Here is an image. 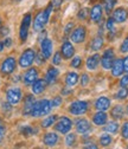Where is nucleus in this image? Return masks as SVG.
<instances>
[{"instance_id":"obj_1","label":"nucleus","mask_w":128,"mask_h":149,"mask_svg":"<svg viewBox=\"0 0 128 149\" xmlns=\"http://www.w3.org/2000/svg\"><path fill=\"white\" fill-rule=\"evenodd\" d=\"M52 7H53L52 4H50L45 10H43L42 12H39L37 15H36L34 20H33V30L34 31H37V32L42 31L43 27L48 24L49 18H50V13L52 11Z\"/></svg>"},{"instance_id":"obj_2","label":"nucleus","mask_w":128,"mask_h":149,"mask_svg":"<svg viewBox=\"0 0 128 149\" xmlns=\"http://www.w3.org/2000/svg\"><path fill=\"white\" fill-rule=\"evenodd\" d=\"M51 108H52L51 102L48 101V100H42V101H38V102H34L32 111H31V115L33 117H39V116L46 115V114L50 113Z\"/></svg>"},{"instance_id":"obj_3","label":"nucleus","mask_w":128,"mask_h":149,"mask_svg":"<svg viewBox=\"0 0 128 149\" xmlns=\"http://www.w3.org/2000/svg\"><path fill=\"white\" fill-rule=\"evenodd\" d=\"M34 59H36V52H34V50L27 49L20 56V58H19V65H20V68H24V69L25 68H29V66L32 65V63L34 62Z\"/></svg>"},{"instance_id":"obj_4","label":"nucleus","mask_w":128,"mask_h":149,"mask_svg":"<svg viewBox=\"0 0 128 149\" xmlns=\"http://www.w3.org/2000/svg\"><path fill=\"white\" fill-rule=\"evenodd\" d=\"M87 110H88V103L84 101H77V102L71 103V105L69 108L70 114L75 115V116H80V115L85 114Z\"/></svg>"},{"instance_id":"obj_5","label":"nucleus","mask_w":128,"mask_h":149,"mask_svg":"<svg viewBox=\"0 0 128 149\" xmlns=\"http://www.w3.org/2000/svg\"><path fill=\"white\" fill-rule=\"evenodd\" d=\"M22 96H23V92L19 88H11L7 90L6 92V98H7V102L12 105L14 104H18L22 100Z\"/></svg>"},{"instance_id":"obj_6","label":"nucleus","mask_w":128,"mask_h":149,"mask_svg":"<svg viewBox=\"0 0 128 149\" xmlns=\"http://www.w3.org/2000/svg\"><path fill=\"white\" fill-rule=\"evenodd\" d=\"M31 20H32V17H31L30 13H27V14L24 15L23 22H22V25H20V30H19V37H20V40H22V42H25L26 38H27Z\"/></svg>"},{"instance_id":"obj_7","label":"nucleus","mask_w":128,"mask_h":149,"mask_svg":"<svg viewBox=\"0 0 128 149\" xmlns=\"http://www.w3.org/2000/svg\"><path fill=\"white\" fill-rule=\"evenodd\" d=\"M114 63V51L112 49H108L103 52L102 56V59H101V64L103 66V69L108 70V69H112Z\"/></svg>"},{"instance_id":"obj_8","label":"nucleus","mask_w":128,"mask_h":149,"mask_svg":"<svg viewBox=\"0 0 128 149\" xmlns=\"http://www.w3.org/2000/svg\"><path fill=\"white\" fill-rule=\"evenodd\" d=\"M85 36H87L85 29H84L83 26H78L77 29H75L74 31L71 32L70 39H71V42H74V43H76V44H80V43L84 42Z\"/></svg>"},{"instance_id":"obj_9","label":"nucleus","mask_w":128,"mask_h":149,"mask_svg":"<svg viewBox=\"0 0 128 149\" xmlns=\"http://www.w3.org/2000/svg\"><path fill=\"white\" fill-rule=\"evenodd\" d=\"M71 127H72V122H71L70 118H68V117H61L55 128H56V130H57L58 133H61V134H66V133L70 132Z\"/></svg>"},{"instance_id":"obj_10","label":"nucleus","mask_w":128,"mask_h":149,"mask_svg":"<svg viewBox=\"0 0 128 149\" xmlns=\"http://www.w3.org/2000/svg\"><path fill=\"white\" fill-rule=\"evenodd\" d=\"M15 64L17 63H15L14 57H7L1 64V72L5 73V74L12 73L14 71V69H15Z\"/></svg>"},{"instance_id":"obj_11","label":"nucleus","mask_w":128,"mask_h":149,"mask_svg":"<svg viewBox=\"0 0 128 149\" xmlns=\"http://www.w3.org/2000/svg\"><path fill=\"white\" fill-rule=\"evenodd\" d=\"M128 18V11L125 7H119L115 8L114 13H113V19L115 20V23H125Z\"/></svg>"},{"instance_id":"obj_12","label":"nucleus","mask_w":128,"mask_h":149,"mask_svg":"<svg viewBox=\"0 0 128 149\" xmlns=\"http://www.w3.org/2000/svg\"><path fill=\"white\" fill-rule=\"evenodd\" d=\"M37 77H38V71L34 68H31L24 73L23 81L25 84H33L36 81H37Z\"/></svg>"},{"instance_id":"obj_13","label":"nucleus","mask_w":128,"mask_h":149,"mask_svg":"<svg viewBox=\"0 0 128 149\" xmlns=\"http://www.w3.org/2000/svg\"><path fill=\"white\" fill-rule=\"evenodd\" d=\"M41 51H42V56L48 59L51 57V53H52V42L50 39H44L42 40V44H41Z\"/></svg>"},{"instance_id":"obj_14","label":"nucleus","mask_w":128,"mask_h":149,"mask_svg":"<svg viewBox=\"0 0 128 149\" xmlns=\"http://www.w3.org/2000/svg\"><path fill=\"white\" fill-rule=\"evenodd\" d=\"M61 52H62V56L65 59H70L75 53V49H74V46H72V44L70 42H64L62 47H61Z\"/></svg>"},{"instance_id":"obj_15","label":"nucleus","mask_w":128,"mask_h":149,"mask_svg":"<svg viewBox=\"0 0 128 149\" xmlns=\"http://www.w3.org/2000/svg\"><path fill=\"white\" fill-rule=\"evenodd\" d=\"M76 130H77V133L84 135V134H88L91 130V125H90L89 121H87L84 118H81L76 122Z\"/></svg>"},{"instance_id":"obj_16","label":"nucleus","mask_w":128,"mask_h":149,"mask_svg":"<svg viewBox=\"0 0 128 149\" xmlns=\"http://www.w3.org/2000/svg\"><path fill=\"white\" fill-rule=\"evenodd\" d=\"M102 14H103V12H102V6L101 5L93 6V8H91V11H90V18L94 23H99L102 19Z\"/></svg>"},{"instance_id":"obj_17","label":"nucleus","mask_w":128,"mask_h":149,"mask_svg":"<svg viewBox=\"0 0 128 149\" xmlns=\"http://www.w3.org/2000/svg\"><path fill=\"white\" fill-rule=\"evenodd\" d=\"M125 71L123 69V61L122 59H116L114 61L113 63V66H112V74L114 77H119L122 74V72Z\"/></svg>"},{"instance_id":"obj_18","label":"nucleus","mask_w":128,"mask_h":149,"mask_svg":"<svg viewBox=\"0 0 128 149\" xmlns=\"http://www.w3.org/2000/svg\"><path fill=\"white\" fill-rule=\"evenodd\" d=\"M109 107H111V101L107 97H100L95 102V108L100 111H106L107 109H109Z\"/></svg>"},{"instance_id":"obj_19","label":"nucleus","mask_w":128,"mask_h":149,"mask_svg":"<svg viewBox=\"0 0 128 149\" xmlns=\"http://www.w3.org/2000/svg\"><path fill=\"white\" fill-rule=\"evenodd\" d=\"M46 86V81L45 79H37L33 84H32V92L36 95L38 94H42V92L44 91Z\"/></svg>"},{"instance_id":"obj_20","label":"nucleus","mask_w":128,"mask_h":149,"mask_svg":"<svg viewBox=\"0 0 128 149\" xmlns=\"http://www.w3.org/2000/svg\"><path fill=\"white\" fill-rule=\"evenodd\" d=\"M34 102H36V100H34V97L32 95L26 96L25 103H24V115H31V111H32Z\"/></svg>"},{"instance_id":"obj_21","label":"nucleus","mask_w":128,"mask_h":149,"mask_svg":"<svg viewBox=\"0 0 128 149\" xmlns=\"http://www.w3.org/2000/svg\"><path fill=\"white\" fill-rule=\"evenodd\" d=\"M58 142V136L56 133H48L45 136H44V143L48 146V147H53L56 146Z\"/></svg>"},{"instance_id":"obj_22","label":"nucleus","mask_w":128,"mask_h":149,"mask_svg":"<svg viewBox=\"0 0 128 149\" xmlns=\"http://www.w3.org/2000/svg\"><path fill=\"white\" fill-rule=\"evenodd\" d=\"M107 118H108V116H107V114L104 113V111H99V113H96V114L94 115L93 122H94L96 125H103V124H106Z\"/></svg>"},{"instance_id":"obj_23","label":"nucleus","mask_w":128,"mask_h":149,"mask_svg":"<svg viewBox=\"0 0 128 149\" xmlns=\"http://www.w3.org/2000/svg\"><path fill=\"white\" fill-rule=\"evenodd\" d=\"M100 63V56L96 53V54H93V56H90V57L87 59V68L89 70H95L97 68Z\"/></svg>"},{"instance_id":"obj_24","label":"nucleus","mask_w":128,"mask_h":149,"mask_svg":"<svg viewBox=\"0 0 128 149\" xmlns=\"http://www.w3.org/2000/svg\"><path fill=\"white\" fill-rule=\"evenodd\" d=\"M57 76H58V70L56 68H50L46 72V76H45L46 83H53L57 79Z\"/></svg>"},{"instance_id":"obj_25","label":"nucleus","mask_w":128,"mask_h":149,"mask_svg":"<svg viewBox=\"0 0 128 149\" xmlns=\"http://www.w3.org/2000/svg\"><path fill=\"white\" fill-rule=\"evenodd\" d=\"M78 82V74L76 72H69L65 78V83L68 86H74Z\"/></svg>"},{"instance_id":"obj_26","label":"nucleus","mask_w":128,"mask_h":149,"mask_svg":"<svg viewBox=\"0 0 128 149\" xmlns=\"http://www.w3.org/2000/svg\"><path fill=\"white\" fill-rule=\"evenodd\" d=\"M102 46H103V39L100 36L96 37V38H94L93 42H91V50H94V51H99Z\"/></svg>"},{"instance_id":"obj_27","label":"nucleus","mask_w":128,"mask_h":149,"mask_svg":"<svg viewBox=\"0 0 128 149\" xmlns=\"http://www.w3.org/2000/svg\"><path fill=\"white\" fill-rule=\"evenodd\" d=\"M112 116L114 118H116V120L122 118V116H123V108L121 105H116L115 108H113L112 109Z\"/></svg>"},{"instance_id":"obj_28","label":"nucleus","mask_w":128,"mask_h":149,"mask_svg":"<svg viewBox=\"0 0 128 149\" xmlns=\"http://www.w3.org/2000/svg\"><path fill=\"white\" fill-rule=\"evenodd\" d=\"M119 130V124L116 122H111L108 123V125L106 127V132L107 133H112V134H116Z\"/></svg>"},{"instance_id":"obj_29","label":"nucleus","mask_w":128,"mask_h":149,"mask_svg":"<svg viewBox=\"0 0 128 149\" xmlns=\"http://www.w3.org/2000/svg\"><path fill=\"white\" fill-rule=\"evenodd\" d=\"M100 143H101V146H103V147L109 146V144L112 143V137H111V135L103 134V135L100 137Z\"/></svg>"},{"instance_id":"obj_30","label":"nucleus","mask_w":128,"mask_h":149,"mask_svg":"<svg viewBox=\"0 0 128 149\" xmlns=\"http://www.w3.org/2000/svg\"><path fill=\"white\" fill-rule=\"evenodd\" d=\"M55 122H56V116H49L42 122V125L44 128H50Z\"/></svg>"},{"instance_id":"obj_31","label":"nucleus","mask_w":128,"mask_h":149,"mask_svg":"<svg viewBox=\"0 0 128 149\" xmlns=\"http://www.w3.org/2000/svg\"><path fill=\"white\" fill-rule=\"evenodd\" d=\"M127 96H128V90H127V88H121L118 92H116V98L118 100H125V98H127Z\"/></svg>"},{"instance_id":"obj_32","label":"nucleus","mask_w":128,"mask_h":149,"mask_svg":"<svg viewBox=\"0 0 128 149\" xmlns=\"http://www.w3.org/2000/svg\"><path fill=\"white\" fill-rule=\"evenodd\" d=\"M75 141H76L75 134H69V135L66 136V139H65V143H66V146H69V147L74 146V144H75Z\"/></svg>"},{"instance_id":"obj_33","label":"nucleus","mask_w":128,"mask_h":149,"mask_svg":"<svg viewBox=\"0 0 128 149\" xmlns=\"http://www.w3.org/2000/svg\"><path fill=\"white\" fill-rule=\"evenodd\" d=\"M81 64H82V59H81V57H78V56L74 57V59L71 61V66L75 68V69L81 68Z\"/></svg>"},{"instance_id":"obj_34","label":"nucleus","mask_w":128,"mask_h":149,"mask_svg":"<svg viewBox=\"0 0 128 149\" xmlns=\"http://www.w3.org/2000/svg\"><path fill=\"white\" fill-rule=\"evenodd\" d=\"M20 132H22V134H23V135H26V136H30V135L34 134V130H33L31 127H29V125H26V127H23Z\"/></svg>"},{"instance_id":"obj_35","label":"nucleus","mask_w":128,"mask_h":149,"mask_svg":"<svg viewBox=\"0 0 128 149\" xmlns=\"http://www.w3.org/2000/svg\"><path fill=\"white\" fill-rule=\"evenodd\" d=\"M115 1L116 0H106V5H104V8H106V11L109 13L111 12V10L114 7V5H115Z\"/></svg>"},{"instance_id":"obj_36","label":"nucleus","mask_w":128,"mask_h":149,"mask_svg":"<svg viewBox=\"0 0 128 149\" xmlns=\"http://www.w3.org/2000/svg\"><path fill=\"white\" fill-rule=\"evenodd\" d=\"M61 62H62L61 53L59 52H56V53H55V56H53V58H52V63L55 65H58V64H61Z\"/></svg>"},{"instance_id":"obj_37","label":"nucleus","mask_w":128,"mask_h":149,"mask_svg":"<svg viewBox=\"0 0 128 149\" xmlns=\"http://www.w3.org/2000/svg\"><path fill=\"white\" fill-rule=\"evenodd\" d=\"M121 134H122V137L128 139V122H125L123 123L122 129H121Z\"/></svg>"},{"instance_id":"obj_38","label":"nucleus","mask_w":128,"mask_h":149,"mask_svg":"<svg viewBox=\"0 0 128 149\" xmlns=\"http://www.w3.org/2000/svg\"><path fill=\"white\" fill-rule=\"evenodd\" d=\"M120 50H121V52H123V53H127V52H128V36L126 37L125 40H123V43L121 44Z\"/></svg>"},{"instance_id":"obj_39","label":"nucleus","mask_w":128,"mask_h":149,"mask_svg":"<svg viewBox=\"0 0 128 149\" xmlns=\"http://www.w3.org/2000/svg\"><path fill=\"white\" fill-rule=\"evenodd\" d=\"M87 15H88V10H87V8H82V10L78 12V14H77L78 19H81V20L85 19V18H87Z\"/></svg>"},{"instance_id":"obj_40","label":"nucleus","mask_w":128,"mask_h":149,"mask_svg":"<svg viewBox=\"0 0 128 149\" xmlns=\"http://www.w3.org/2000/svg\"><path fill=\"white\" fill-rule=\"evenodd\" d=\"M62 104V98L61 97H55L52 101H51V105L53 107V108H57V107H59Z\"/></svg>"},{"instance_id":"obj_41","label":"nucleus","mask_w":128,"mask_h":149,"mask_svg":"<svg viewBox=\"0 0 128 149\" xmlns=\"http://www.w3.org/2000/svg\"><path fill=\"white\" fill-rule=\"evenodd\" d=\"M114 24H115V20L113 19V18H109V19L107 20V29L109 31H113L114 30Z\"/></svg>"},{"instance_id":"obj_42","label":"nucleus","mask_w":128,"mask_h":149,"mask_svg":"<svg viewBox=\"0 0 128 149\" xmlns=\"http://www.w3.org/2000/svg\"><path fill=\"white\" fill-rule=\"evenodd\" d=\"M120 85H121V88H127L128 86V74H125V76L121 78Z\"/></svg>"},{"instance_id":"obj_43","label":"nucleus","mask_w":128,"mask_h":149,"mask_svg":"<svg viewBox=\"0 0 128 149\" xmlns=\"http://www.w3.org/2000/svg\"><path fill=\"white\" fill-rule=\"evenodd\" d=\"M88 83H89V77H88V74H87V73L82 74V77H81V84H82L83 86H85Z\"/></svg>"},{"instance_id":"obj_44","label":"nucleus","mask_w":128,"mask_h":149,"mask_svg":"<svg viewBox=\"0 0 128 149\" xmlns=\"http://www.w3.org/2000/svg\"><path fill=\"white\" fill-rule=\"evenodd\" d=\"M63 1H64V0H52V6L55 7V8H58L62 4H63Z\"/></svg>"},{"instance_id":"obj_45","label":"nucleus","mask_w":128,"mask_h":149,"mask_svg":"<svg viewBox=\"0 0 128 149\" xmlns=\"http://www.w3.org/2000/svg\"><path fill=\"white\" fill-rule=\"evenodd\" d=\"M71 27H74V24H72V23H69V24L64 27V33H65V34H69L70 31H71Z\"/></svg>"},{"instance_id":"obj_46","label":"nucleus","mask_w":128,"mask_h":149,"mask_svg":"<svg viewBox=\"0 0 128 149\" xmlns=\"http://www.w3.org/2000/svg\"><path fill=\"white\" fill-rule=\"evenodd\" d=\"M11 105H12V104H10V103H4L3 110L5 111V113H6V111H7V113H10V111H11Z\"/></svg>"},{"instance_id":"obj_47","label":"nucleus","mask_w":128,"mask_h":149,"mask_svg":"<svg viewBox=\"0 0 128 149\" xmlns=\"http://www.w3.org/2000/svg\"><path fill=\"white\" fill-rule=\"evenodd\" d=\"M83 149H99V148H97V146L94 144V143H89V144H87Z\"/></svg>"},{"instance_id":"obj_48","label":"nucleus","mask_w":128,"mask_h":149,"mask_svg":"<svg viewBox=\"0 0 128 149\" xmlns=\"http://www.w3.org/2000/svg\"><path fill=\"white\" fill-rule=\"evenodd\" d=\"M123 69H125V71L128 72V56L123 59Z\"/></svg>"},{"instance_id":"obj_49","label":"nucleus","mask_w":128,"mask_h":149,"mask_svg":"<svg viewBox=\"0 0 128 149\" xmlns=\"http://www.w3.org/2000/svg\"><path fill=\"white\" fill-rule=\"evenodd\" d=\"M11 44H12L11 38H6V39H5V42H4V45H5L6 47H10V46H11Z\"/></svg>"},{"instance_id":"obj_50","label":"nucleus","mask_w":128,"mask_h":149,"mask_svg":"<svg viewBox=\"0 0 128 149\" xmlns=\"http://www.w3.org/2000/svg\"><path fill=\"white\" fill-rule=\"evenodd\" d=\"M4 134H5V129H4V127H1V125H0V141L3 140V137H4Z\"/></svg>"},{"instance_id":"obj_51","label":"nucleus","mask_w":128,"mask_h":149,"mask_svg":"<svg viewBox=\"0 0 128 149\" xmlns=\"http://www.w3.org/2000/svg\"><path fill=\"white\" fill-rule=\"evenodd\" d=\"M44 37H46V32H45V31H42V33H41V36H39V40H44V39H45Z\"/></svg>"},{"instance_id":"obj_52","label":"nucleus","mask_w":128,"mask_h":149,"mask_svg":"<svg viewBox=\"0 0 128 149\" xmlns=\"http://www.w3.org/2000/svg\"><path fill=\"white\" fill-rule=\"evenodd\" d=\"M0 30H1V34H4V36L8 33V30H7L6 27H1V29H0Z\"/></svg>"},{"instance_id":"obj_53","label":"nucleus","mask_w":128,"mask_h":149,"mask_svg":"<svg viewBox=\"0 0 128 149\" xmlns=\"http://www.w3.org/2000/svg\"><path fill=\"white\" fill-rule=\"evenodd\" d=\"M4 46H5V45H4V43H3V42H0V52H1V51L4 50Z\"/></svg>"},{"instance_id":"obj_54","label":"nucleus","mask_w":128,"mask_h":149,"mask_svg":"<svg viewBox=\"0 0 128 149\" xmlns=\"http://www.w3.org/2000/svg\"><path fill=\"white\" fill-rule=\"evenodd\" d=\"M69 92H70L69 90H63V91H62V94H63V95H65V94H69Z\"/></svg>"},{"instance_id":"obj_55","label":"nucleus","mask_w":128,"mask_h":149,"mask_svg":"<svg viewBox=\"0 0 128 149\" xmlns=\"http://www.w3.org/2000/svg\"><path fill=\"white\" fill-rule=\"evenodd\" d=\"M0 29H1V20H0Z\"/></svg>"},{"instance_id":"obj_56","label":"nucleus","mask_w":128,"mask_h":149,"mask_svg":"<svg viewBox=\"0 0 128 149\" xmlns=\"http://www.w3.org/2000/svg\"><path fill=\"white\" fill-rule=\"evenodd\" d=\"M127 114H128V107H127Z\"/></svg>"},{"instance_id":"obj_57","label":"nucleus","mask_w":128,"mask_h":149,"mask_svg":"<svg viewBox=\"0 0 128 149\" xmlns=\"http://www.w3.org/2000/svg\"><path fill=\"white\" fill-rule=\"evenodd\" d=\"M17 1H20V0H17Z\"/></svg>"}]
</instances>
